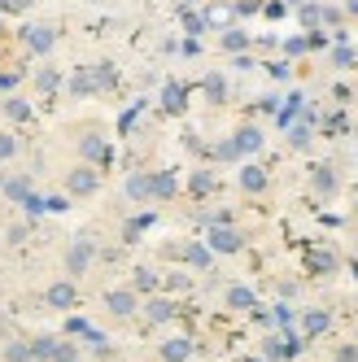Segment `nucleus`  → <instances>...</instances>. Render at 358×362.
<instances>
[{"mask_svg":"<svg viewBox=\"0 0 358 362\" xmlns=\"http://www.w3.org/2000/svg\"><path fill=\"white\" fill-rule=\"evenodd\" d=\"M35 5V0H9V13H27Z\"/></svg>","mask_w":358,"mask_h":362,"instance_id":"37998d69","label":"nucleus"},{"mask_svg":"<svg viewBox=\"0 0 358 362\" xmlns=\"http://www.w3.org/2000/svg\"><path fill=\"white\" fill-rule=\"evenodd\" d=\"M179 197V179L171 170H153V201H175Z\"/></svg>","mask_w":358,"mask_h":362,"instance_id":"f3484780","label":"nucleus"},{"mask_svg":"<svg viewBox=\"0 0 358 362\" xmlns=\"http://www.w3.org/2000/svg\"><path fill=\"white\" fill-rule=\"evenodd\" d=\"M241 362H267V358H262V354H249V358H241Z\"/></svg>","mask_w":358,"mask_h":362,"instance_id":"a18cd8bd","label":"nucleus"},{"mask_svg":"<svg viewBox=\"0 0 358 362\" xmlns=\"http://www.w3.org/2000/svg\"><path fill=\"white\" fill-rule=\"evenodd\" d=\"M267 362H284L289 358V345H284V332H271L267 341H262V349H258Z\"/></svg>","mask_w":358,"mask_h":362,"instance_id":"b1692460","label":"nucleus"},{"mask_svg":"<svg viewBox=\"0 0 358 362\" xmlns=\"http://www.w3.org/2000/svg\"><path fill=\"white\" fill-rule=\"evenodd\" d=\"M122 192H127V201H136V205L153 201V170H132L127 184H122Z\"/></svg>","mask_w":358,"mask_h":362,"instance_id":"9d476101","label":"nucleus"},{"mask_svg":"<svg viewBox=\"0 0 358 362\" xmlns=\"http://www.w3.org/2000/svg\"><path fill=\"white\" fill-rule=\"evenodd\" d=\"M158 284H162V275L153 271V267H136V271H132V288H136L140 297H149V293H158Z\"/></svg>","mask_w":358,"mask_h":362,"instance_id":"a211bd4d","label":"nucleus"},{"mask_svg":"<svg viewBox=\"0 0 358 362\" xmlns=\"http://www.w3.org/2000/svg\"><path fill=\"white\" fill-rule=\"evenodd\" d=\"M319 18H323V9H319V5H306V9H301V27H315Z\"/></svg>","mask_w":358,"mask_h":362,"instance_id":"ea45409f","label":"nucleus"},{"mask_svg":"<svg viewBox=\"0 0 358 362\" xmlns=\"http://www.w3.org/2000/svg\"><path fill=\"white\" fill-rule=\"evenodd\" d=\"M149 227H153V214H136L132 223H127V231H122V236H127V240H136L140 231H149Z\"/></svg>","mask_w":358,"mask_h":362,"instance_id":"f704fd0d","label":"nucleus"},{"mask_svg":"<svg viewBox=\"0 0 358 362\" xmlns=\"http://www.w3.org/2000/svg\"><path fill=\"white\" fill-rule=\"evenodd\" d=\"M44 301L53 305V310H62V315H70V310L79 305V288H74L70 275L66 279H53V284H48V293H44Z\"/></svg>","mask_w":358,"mask_h":362,"instance_id":"39448f33","label":"nucleus"},{"mask_svg":"<svg viewBox=\"0 0 358 362\" xmlns=\"http://www.w3.org/2000/svg\"><path fill=\"white\" fill-rule=\"evenodd\" d=\"M232 144H236V153L241 158H253V153H262V144H267V132L258 122H245V127H236L232 132Z\"/></svg>","mask_w":358,"mask_h":362,"instance_id":"423d86ee","label":"nucleus"},{"mask_svg":"<svg viewBox=\"0 0 358 362\" xmlns=\"http://www.w3.org/2000/svg\"><path fill=\"white\" fill-rule=\"evenodd\" d=\"M311 179H315V192H319V197H337V188H341V175L332 170L328 162H319V166L311 170Z\"/></svg>","mask_w":358,"mask_h":362,"instance_id":"2eb2a0df","label":"nucleus"},{"mask_svg":"<svg viewBox=\"0 0 358 362\" xmlns=\"http://www.w3.org/2000/svg\"><path fill=\"white\" fill-rule=\"evenodd\" d=\"M354 275H358V262H354Z\"/></svg>","mask_w":358,"mask_h":362,"instance_id":"603ef678","label":"nucleus"},{"mask_svg":"<svg viewBox=\"0 0 358 362\" xmlns=\"http://www.w3.org/2000/svg\"><path fill=\"white\" fill-rule=\"evenodd\" d=\"M0 205H5V201H0Z\"/></svg>","mask_w":358,"mask_h":362,"instance_id":"864d4df0","label":"nucleus"},{"mask_svg":"<svg viewBox=\"0 0 358 362\" xmlns=\"http://www.w3.org/2000/svg\"><path fill=\"white\" fill-rule=\"evenodd\" d=\"M328 327H332V315H328V310H306V315H301V336H306V341L323 336Z\"/></svg>","mask_w":358,"mask_h":362,"instance_id":"dca6fc26","label":"nucleus"},{"mask_svg":"<svg viewBox=\"0 0 358 362\" xmlns=\"http://www.w3.org/2000/svg\"><path fill=\"white\" fill-rule=\"evenodd\" d=\"M289 144H293V148H306V144H311V122H297L293 132H289Z\"/></svg>","mask_w":358,"mask_h":362,"instance_id":"c9c22d12","label":"nucleus"},{"mask_svg":"<svg viewBox=\"0 0 358 362\" xmlns=\"http://www.w3.org/2000/svg\"><path fill=\"white\" fill-rule=\"evenodd\" d=\"M100 83H96V74H88V70H74V79H70V96H92Z\"/></svg>","mask_w":358,"mask_h":362,"instance_id":"bb28decb","label":"nucleus"},{"mask_svg":"<svg viewBox=\"0 0 358 362\" xmlns=\"http://www.w3.org/2000/svg\"><path fill=\"white\" fill-rule=\"evenodd\" d=\"M0 110H5V118H9V122H27V118H31L27 96H5V100H0Z\"/></svg>","mask_w":358,"mask_h":362,"instance_id":"393cba45","label":"nucleus"},{"mask_svg":"<svg viewBox=\"0 0 358 362\" xmlns=\"http://www.w3.org/2000/svg\"><path fill=\"white\" fill-rule=\"evenodd\" d=\"M206 92H210V100H223V96H227V83H223V74H210V79H206Z\"/></svg>","mask_w":358,"mask_h":362,"instance_id":"e433bc0d","label":"nucleus"},{"mask_svg":"<svg viewBox=\"0 0 358 362\" xmlns=\"http://www.w3.org/2000/svg\"><path fill=\"white\" fill-rule=\"evenodd\" d=\"M179 5H201V0H179Z\"/></svg>","mask_w":358,"mask_h":362,"instance_id":"09e8293b","label":"nucleus"},{"mask_svg":"<svg viewBox=\"0 0 358 362\" xmlns=\"http://www.w3.org/2000/svg\"><path fill=\"white\" fill-rule=\"evenodd\" d=\"M0 358L5 362H35L31 358V341H18V336H9V341L0 345Z\"/></svg>","mask_w":358,"mask_h":362,"instance_id":"4be33fe9","label":"nucleus"},{"mask_svg":"<svg viewBox=\"0 0 358 362\" xmlns=\"http://www.w3.org/2000/svg\"><path fill=\"white\" fill-rule=\"evenodd\" d=\"M79 158H83L88 166H105V162H110L105 136H100V132H83V136H79Z\"/></svg>","mask_w":358,"mask_h":362,"instance_id":"6e6552de","label":"nucleus"},{"mask_svg":"<svg viewBox=\"0 0 358 362\" xmlns=\"http://www.w3.org/2000/svg\"><path fill=\"white\" fill-rule=\"evenodd\" d=\"M306 271H315V275L337 271V253H328V249H311V253H306Z\"/></svg>","mask_w":358,"mask_h":362,"instance_id":"5701e85b","label":"nucleus"},{"mask_svg":"<svg viewBox=\"0 0 358 362\" xmlns=\"http://www.w3.org/2000/svg\"><path fill=\"white\" fill-rule=\"evenodd\" d=\"M188 188H192V197H210V192H214V175H210V170H192Z\"/></svg>","mask_w":358,"mask_h":362,"instance_id":"cd10ccee","label":"nucleus"},{"mask_svg":"<svg viewBox=\"0 0 358 362\" xmlns=\"http://www.w3.org/2000/svg\"><path fill=\"white\" fill-rule=\"evenodd\" d=\"M9 13V0H0V18H5Z\"/></svg>","mask_w":358,"mask_h":362,"instance_id":"de8ad7c7","label":"nucleus"},{"mask_svg":"<svg viewBox=\"0 0 358 362\" xmlns=\"http://www.w3.org/2000/svg\"><path fill=\"white\" fill-rule=\"evenodd\" d=\"M345 9H350V13H358V0H345Z\"/></svg>","mask_w":358,"mask_h":362,"instance_id":"49530a36","label":"nucleus"},{"mask_svg":"<svg viewBox=\"0 0 358 362\" xmlns=\"http://www.w3.org/2000/svg\"><path fill=\"white\" fill-rule=\"evenodd\" d=\"M0 40H5V27H0Z\"/></svg>","mask_w":358,"mask_h":362,"instance_id":"3c124183","label":"nucleus"},{"mask_svg":"<svg viewBox=\"0 0 358 362\" xmlns=\"http://www.w3.org/2000/svg\"><path fill=\"white\" fill-rule=\"evenodd\" d=\"M92 262H96V240L88 236V231H79V236L66 245L62 267H66V275H70V279H83V275L92 271Z\"/></svg>","mask_w":358,"mask_h":362,"instance_id":"f257e3e1","label":"nucleus"},{"mask_svg":"<svg viewBox=\"0 0 358 362\" xmlns=\"http://www.w3.org/2000/svg\"><path fill=\"white\" fill-rule=\"evenodd\" d=\"M206 245H210L214 253H241V249H245V236H241L232 223H210V227H206Z\"/></svg>","mask_w":358,"mask_h":362,"instance_id":"20e7f679","label":"nucleus"},{"mask_svg":"<svg viewBox=\"0 0 358 362\" xmlns=\"http://www.w3.org/2000/svg\"><path fill=\"white\" fill-rule=\"evenodd\" d=\"M337 362H358V349H354V345H341V349H337Z\"/></svg>","mask_w":358,"mask_h":362,"instance_id":"79ce46f5","label":"nucleus"},{"mask_svg":"<svg viewBox=\"0 0 358 362\" xmlns=\"http://www.w3.org/2000/svg\"><path fill=\"white\" fill-rule=\"evenodd\" d=\"M105 310L114 319H132L136 310H140V293L136 288H110L105 293Z\"/></svg>","mask_w":358,"mask_h":362,"instance_id":"0eeeda50","label":"nucleus"},{"mask_svg":"<svg viewBox=\"0 0 358 362\" xmlns=\"http://www.w3.org/2000/svg\"><path fill=\"white\" fill-rule=\"evenodd\" d=\"M57 341H62V336H53V332H40V336H31V358H35V362H53V349H57Z\"/></svg>","mask_w":358,"mask_h":362,"instance_id":"6ab92c4d","label":"nucleus"},{"mask_svg":"<svg viewBox=\"0 0 358 362\" xmlns=\"http://www.w3.org/2000/svg\"><path fill=\"white\" fill-rule=\"evenodd\" d=\"M214 153H219L223 162H241V153H236V144H232V140H223V144H219Z\"/></svg>","mask_w":358,"mask_h":362,"instance_id":"58836bf2","label":"nucleus"},{"mask_svg":"<svg viewBox=\"0 0 358 362\" xmlns=\"http://www.w3.org/2000/svg\"><path fill=\"white\" fill-rule=\"evenodd\" d=\"M245 44H249V35H245V31H232V27L223 31V48H227V53H241Z\"/></svg>","mask_w":358,"mask_h":362,"instance_id":"473e14b6","label":"nucleus"},{"mask_svg":"<svg viewBox=\"0 0 358 362\" xmlns=\"http://www.w3.org/2000/svg\"><path fill=\"white\" fill-rule=\"evenodd\" d=\"M162 105H166L171 114H179V110H184V83H166V92H162Z\"/></svg>","mask_w":358,"mask_h":362,"instance_id":"c85d7f7f","label":"nucleus"},{"mask_svg":"<svg viewBox=\"0 0 358 362\" xmlns=\"http://www.w3.org/2000/svg\"><path fill=\"white\" fill-rule=\"evenodd\" d=\"M27 236H31V227H27V223H13L5 240H9V245H22V240H27Z\"/></svg>","mask_w":358,"mask_h":362,"instance_id":"4c0bfd02","label":"nucleus"},{"mask_svg":"<svg viewBox=\"0 0 358 362\" xmlns=\"http://www.w3.org/2000/svg\"><path fill=\"white\" fill-rule=\"evenodd\" d=\"M162 284H166L171 293H184V288H192V279H188L184 271H166V275H162Z\"/></svg>","mask_w":358,"mask_h":362,"instance_id":"2f4dec72","label":"nucleus"},{"mask_svg":"<svg viewBox=\"0 0 358 362\" xmlns=\"http://www.w3.org/2000/svg\"><path fill=\"white\" fill-rule=\"evenodd\" d=\"M18 44L27 57H48L57 44V27H48V22H27V27L18 31Z\"/></svg>","mask_w":358,"mask_h":362,"instance_id":"f03ea898","label":"nucleus"},{"mask_svg":"<svg viewBox=\"0 0 358 362\" xmlns=\"http://www.w3.org/2000/svg\"><path fill=\"white\" fill-rule=\"evenodd\" d=\"M53 362H79V345L62 336V341H57V349H53Z\"/></svg>","mask_w":358,"mask_h":362,"instance_id":"c756f323","label":"nucleus"},{"mask_svg":"<svg viewBox=\"0 0 358 362\" xmlns=\"http://www.w3.org/2000/svg\"><path fill=\"white\" fill-rule=\"evenodd\" d=\"M201 18H206V27H223V22H232V9H227V5H210Z\"/></svg>","mask_w":358,"mask_h":362,"instance_id":"7c9ffc66","label":"nucleus"},{"mask_svg":"<svg viewBox=\"0 0 358 362\" xmlns=\"http://www.w3.org/2000/svg\"><path fill=\"white\" fill-rule=\"evenodd\" d=\"M179 257L188 262V271H210V267H214V249H210L206 240H188Z\"/></svg>","mask_w":358,"mask_h":362,"instance_id":"ddd939ff","label":"nucleus"},{"mask_svg":"<svg viewBox=\"0 0 358 362\" xmlns=\"http://www.w3.org/2000/svg\"><path fill=\"white\" fill-rule=\"evenodd\" d=\"M66 205H70L66 192H62V197H44V210H66Z\"/></svg>","mask_w":358,"mask_h":362,"instance_id":"a19ab883","label":"nucleus"},{"mask_svg":"<svg viewBox=\"0 0 358 362\" xmlns=\"http://www.w3.org/2000/svg\"><path fill=\"white\" fill-rule=\"evenodd\" d=\"M31 197H35V188H31V175H5V184H0V201L27 205Z\"/></svg>","mask_w":358,"mask_h":362,"instance_id":"1a4fd4ad","label":"nucleus"},{"mask_svg":"<svg viewBox=\"0 0 358 362\" xmlns=\"http://www.w3.org/2000/svg\"><path fill=\"white\" fill-rule=\"evenodd\" d=\"M192 349H197L192 336H166V341L158 345V358H162V362H188Z\"/></svg>","mask_w":358,"mask_h":362,"instance_id":"f8f14e48","label":"nucleus"},{"mask_svg":"<svg viewBox=\"0 0 358 362\" xmlns=\"http://www.w3.org/2000/svg\"><path fill=\"white\" fill-rule=\"evenodd\" d=\"M35 92H40V96H57V92H62V74H57L53 66H40V70H35Z\"/></svg>","mask_w":358,"mask_h":362,"instance_id":"aec40b11","label":"nucleus"},{"mask_svg":"<svg viewBox=\"0 0 358 362\" xmlns=\"http://www.w3.org/2000/svg\"><path fill=\"white\" fill-rule=\"evenodd\" d=\"M0 184H5V170H0Z\"/></svg>","mask_w":358,"mask_h":362,"instance_id":"8fccbe9b","label":"nucleus"},{"mask_svg":"<svg viewBox=\"0 0 358 362\" xmlns=\"http://www.w3.org/2000/svg\"><path fill=\"white\" fill-rule=\"evenodd\" d=\"M83 327H88L83 319H70V323H66V332H70V336H83Z\"/></svg>","mask_w":358,"mask_h":362,"instance_id":"c03bdc74","label":"nucleus"},{"mask_svg":"<svg viewBox=\"0 0 358 362\" xmlns=\"http://www.w3.org/2000/svg\"><path fill=\"white\" fill-rule=\"evenodd\" d=\"M18 153H22V140H18V132H0V166L18 162Z\"/></svg>","mask_w":358,"mask_h":362,"instance_id":"a878e982","label":"nucleus"},{"mask_svg":"<svg viewBox=\"0 0 358 362\" xmlns=\"http://www.w3.org/2000/svg\"><path fill=\"white\" fill-rule=\"evenodd\" d=\"M241 192H267V170L262 166H241Z\"/></svg>","mask_w":358,"mask_h":362,"instance_id":"412c9836","label":"nucleus"},{"mask_svg":"<svg viewBox=\"0 0 358 362\" xmlns=\"http://www.w3.org/2000/svg\"><path fill=\"white\" fill-rule=\"evenodd\" d=\"M96 188H100V175H96V166L79 162V166H70V170H66V197H70V201H88Z\"/></svg>","mask_w":358,"mask_h":362,"instance_id":"7ed1b4c3","label":"nucleus"},{"mask_svg":"<svg viewBox=\"0 0 358 362\" xmlns=\"http://www.w3.org/2000/svg\"><path fill=\"white\" fill-rule=\"evenodd\" d=\"M332 66H337V70H350V66H354V48H350V44H337V48H332Z\"/></svg>","mask_w":358,"mask_h":362,"instance_id":"72a5a7b5","label":"nucleus"},{"mask_svg":"<svg viewBox=\"0 0 358 362\" xmlns=\"http://www.w3.org/2000/svg\"><path fill=\"white\" fill-rule=\"evenodd\" d=\"M140 310H144V319H149L153 327L175 319V301H171V297H158V293H149V297L140 301Z\"/></svg>","mask_w":358,"mask_h":362,"instance_id":"9b49d317","label":"nucleus"},{"mask_svg":"<svg viewBox=\"0 0 358 362\" xmlns=\"http://www.w3.org/2000/svg\"><path fill=\"white\" fill-rule=\"evenodd\" d=\"M223 301H227V310H236V315H249V310L258 305V293H253L249 284H232V288L223 293Z\"/></svg>","mask_w":358,"mask_h":362,"instance_id":"4468645a","label":"nucleus"}]
</instances>
